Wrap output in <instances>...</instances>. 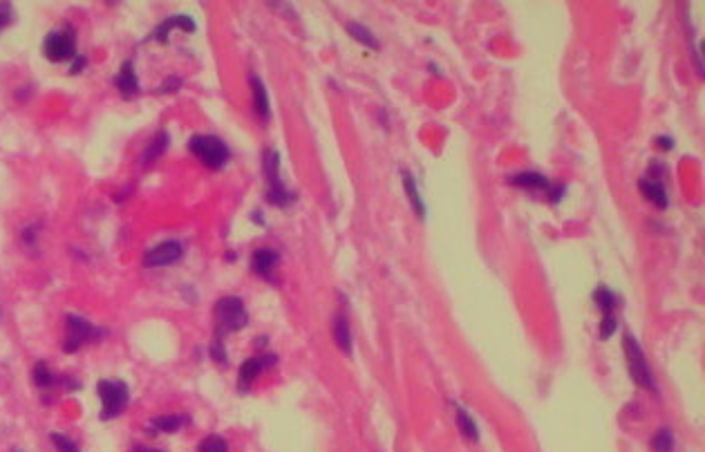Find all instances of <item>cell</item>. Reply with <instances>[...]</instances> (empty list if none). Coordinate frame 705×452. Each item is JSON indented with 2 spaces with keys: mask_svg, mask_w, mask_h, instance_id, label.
<instances>
[{
  "mask_svg": "<svg viewBox=\"0 0 705 452\" xmlns=\"http://www.w3.org/2000/svg\"><path fill=\"white\" fill-rule=\"evenodd\" d=\"M97 392H99V399H101V419L103 421L119 417L121 412L126 410L128 401H130L128 385L119 378L99 380Z\"/></svg>",
  "mask_w": 705,
  "mask_h": 452,
  "instance_id": "1",
  "label": "cell"
},
{
  "mask_svg": "<svg viewBox=\"0 0 705 452\" xmlns=\"http://www.w3.org/2000/svg\"><path fill=\"white\" fill-rule=\"evenodd\" d=\"M215 318H217V334H219V338L224 336V334H229V331L244 329L247 323H249L244 303H242V300L235 298V296H226V298H219L217 300V303H215Z\"/></svg>",
  "mask_w": 705,
  "mask_h": 452,
  "instance_id": "2",
  "label": "cell"
},
{
  "mask_svg": "<svg viewBox=\"0 0 705 452\" xmlns=\"http://www.w3.org/2000/svg\"><path fill=\"white\" fill-rule=\"evenodd\" d=\"M188 148H190V153H193L201 164H206L208 168H213V170L224 166L229 162V157H231L226 144L222 142V139L210 137V135H195L188 142Z\"/></svg>",
  "mask_w": 705,
  "mask_h": 452,
  "instance_id": "3",
  "label": "cell"
},
{
  "mask_svg": "<svg viewBox=\"0 0 705 452\" xmlns=\"http://www.w3.org/2000/svg\"><path fill=\"white\" fill-rule=\"evenodd\" d=\"M43 54L49 58L52 63H63V61H72L76 54V34L72 27L58 29V32H52L45 36L43 41Z\"/></svg>",
  "mask_w": 705,
  "mask_h": 452,
  "instance_id": "4",
  "label": "cell"
},
{
  "mask_svg": "<svg viewBox=\"0 0 705 452\" xmlns=\"http://www.w3.org/2000/svg\"><path fill=\"white\" fill-rule=\"evenodd\" d=\"M622 345H624V356H627V365H629L631 376L638 380V385L647 387L652 392H656V383H654V376H652V371H649L647 358H645L640 345L636 343V338H633L631 334H624Z\"/></svg>",
  "mask_w": 705,
  "mask_h": 452,
  "instance_id": "5",
  "label": "cell"
},
{
  "mask_svg": "<svg viewBox=\"0 0 705 452\" xmlns=\"http://www.w3.org/2000/svg\"><path fill=\"white\" fill-rule=\"evenodd\" d=\"M265 177H267V197L274 206H287L291 202V193L285 188L280 179V155L274 148H269L265 153Z\"/></svg>",
  "mask_w": 705,
  "mask_h": 452,
  "instance_id": "6",
  "label": "cell"
},
{
  "mask_svg": "<svg viewBox=\"0 0 705 452\" xmlns=\"http://www.w3.org/2000/svg\"><path fill=\"white\" fill-rule=\"evenodd\" d=\"M101 334H103V331H101L99 327H94L92 323H88L85 318L69 314L65 318V343H63V349L67 351V354H72V351H76L81 345L90 343V340H97Z\"/></svg>",
  "mask_w": 705,
  "mask_h": 452,
  "instance_id": "7",
  "label": "cell"
},
{
  "mask_svg": "<svg viewBox=\"0 0 705 452\" xmlns=\"http://www.w3.org/2000/svg\"><path fill=\"white\" fill-rule=\"evenodd\" d=\"M184 256V249H181L179 242L175 240H168V242H161L157 246H153L150 251H146L144 256V265L146 267H170L181 260Z\"/></svg>",
  "mask_w": 705,
  "mask_h": 452,
  "instance_id": "8",
  "label": "cell"
},
{
  "mask_svg": "<svg viewBox=\"0 0 705 452\" xmlns=\"http://www.w3.org/2000/svg\"><path fill=\"white\" fill-rule=\"evenodd\" d=\"M115 85L119 87V92L126 99H133V97L139 94V78L135 74V65L130 61H126L124 65H121L119 74L115 78Z\"/></svg>",
  "mask_w": 705,
  "mask_h": 452,
  "instance_id": "9",
  "label": "cell"
},
{
  "mask_svg": "<svg viewBox=\"0 0 705 452\" xmlns=\"http://www.w3.org/2000/svg\"><path fill=\"white\" fill-rule=\"evenodd\" d=\"M173 29H186V32H195V21L190 16H173V18H168V21L161 23L155 32H153V38L157 43H168V36Z\"/></svg>",
  "mask_w": 705,
  "mask_h": 452,
  "instance_id": "10",
  "label": "cell"
},
{
  "mask_svg": "<svg viewBox=\"0 0 705 452\" xmlns=\"http://www.w3.org/2000/svg\"><path fill=\"white\" fill-rule=\"evenodd\" d=\"M276 363V356H262V358H249L240 367V383L251 385L260 376V371L265 367H271Z\"/></svg>",
  "mask_w": 705,
  "mask_h": 452,
  "instance_id": "11",
  "label": "cell"
},
{
  "mask_svg": "<svg viewBox=\"0 0 705 452\" xmlns=\"http://www.w3.org/2000/svg\"><path fill=\"white\" fill-rule=\"evenodd\" d=\"M513 184L520 186V188H531V190H547V193H551V199L553 202H558V197L556 193H553V188H551V182L544 175L540 173H522V175H515L511 179Z\"/></svg>",
  "mask_w": 705,
  "mask_h": 452,
  "instance_id": "12",
  "label": "cell"
},
{
  "mask_svg": "<svg viewBox=\"0 0 705 452\" xmlns=\"http://www.w3.org/2000/svg\"><path fill=\"white\" fill-rule=\"evenodd\" d=\"M278 253L274 249H258L256 253H254V260H251V265H254V271L258 276L262 278H269L271 274H274V269L278 265Z\"/></svg>",
  "mask_w": 705,
  "mask_h": 452,
  "instance_id": "13",
  "label": "cell"
},
{
  "mask_svg": "<svg viewBox=\"0 0 705 452\" xmlns=\"http://www.w3.org/2000/svg\"><path fill=\"white\" fill-rule=\"evenodd\" d=\"M251 92H254V108L260 119H269L271 106H269V94L267 87L262 83V78L258 74H251Z\"/></svg>",
  "mask_w": 705,
  "mask_h": 452,
  "instance_id": "14",
  "label": "cell"
},
{
  "mask_svg": "<svg viewBox=\"0 0 705 452\" xmlns=\"http://www.w3.org/2000/svg\"><path fill=\"white\" fill-rule=\"evenodd\" d=\"M166 148H168V133L166 130H159L153 142L146 146L144 155H141V164H153L155 159H159L166 153Z\"/></svg>",
  "mask_w": 705,
  "mask_h": 452,
  "instance_id": "15",
  "label": "cell"
},
{
  "mask_svg": "<svg viewBox=\"0 0 705 452\" xmlns=\"http://www.w3.org/2000/svg\"><path fill=\"white\" fill-rule=\"evenodd\" d=\"M640 193L654 202L658 208L667 206V193H665L663 182H652V179H640Z\"/></svg>",
  "mask_w": 705,
  "mask_h": 452,
  "instance_id": "16",
  "label": "cell"
},
{
  "mask_svg": "<svg viewBox=\"0 0 705 452\" xmlns=\"http://www.w3.org/2000/svg\"><path fill=\"white\" fill-rule=\"evenodd\" d=\"M186 424H188L186 415H164V417H157V419L150 421V426L159 432H166V435L168 432H177L181 426H186Z\"/></svg>",
  "mask_w": 705,
  "mask_h": 452,
  "instance_id": "17",
  "label": "cell"
},
{
  "mask_svg": "<svg viewBox=\"0 0 705 452\" xmlns=\"http://www.w3.org/2000/svg\"><path fill=\"white\" fill-rule=\"evenodd\" d=\"M334 338H336V345L342 351H345V354H349V351H351V336H349V325H347L345 316H336V320H334Z\"/></svg>",
  "mask_w": 705,
  "mask_h": 452,
  "instance_id": "18",
  "label": "cell"
},
{
  "mask_svg": "<svg viewBox=\"0 0 705 452\" xmlns=\"http://www.w3.org/2000/svg\"><path fill=\"white\" fill-rule=\"evenodd\" d=\"M403 184H406V193H408V197H410V204L415 206L417 215L423 217V215H426V206H423V199H421L419 190H417L415 177H412L410 173H403Z\"/></svg>",
  "mask_w": 705,
  "mask_h": 452,
  "instance_id": "19",
  "label": "cell"
},
{
  "mask_svg": "<svg viewBox=\"0 0 705 452\" xmlns=\"http://www.w3.org/2000/svg\"><path fill=\"white\" fill-rule=\"evenodd\" d=\"M457 421H459V430H461L463 437L470 439V441L479 439V430L475 426V421H472V417L463 408H457Z\"/></svg>",
  "mask_w": 705,
  "mask_h": 452,
  "instance_id": "20",
  "label": "cell"
},
{
  "mask_svg": "<svg viewBox=\"0 0 705 452\" xmlns=\"http://www.w3.org/2000/svg\"><path fill=\"white\" fill-rule=\"evenodd\" d=\"M593 300L600 305V309L604 311V316H611V311L616 309V296H613V291L607 289V287H598L596 289V294H593Z\"/></svg>",
  "mask_w": 705,
  "mask_h": 452,
  "instance_id": "21",
  "label": "cell"
},
{
  "mask_svg": "<svg viewBox=\"0 0 705 452\" xmlns=\"http://www.w3.org/2000/svg\"><path fill=\"white\" fill-rule=\"evenodd\" d=\"M347 32H349L351 36H354L358 43H363V45H367V47H372V49H376V47H379V41L374 38V34H372L367 27H363L360 23H349V25H347Z\"/></svg>",
  "mask_w": 705,
  "mask_h": 452,
  "instance_id": "22",
  "label": "cell"
},
{
  "mask_svg": "<svg viewBox=\"0 0 705 452\" xmlns=\"http://www.w3.org/2000/svg\"><path fill=\"white\" fill-rule=\"evenodd\" d=\"M34 383L38 387H52L56 383V376L52 374V369L47 367L45 360H38L34 365Z\"/></svg>",
  "mask_w": 705,
  "mask_h": 452,
  "instance_id": "23",
  "label": "cell"
},
{
  "mask_svg": "<svg viewBox=\"0 0 705 452\" xmlns=\"http://www.w3.org/2000/svg\"><path fill=\"white\" fill-rule=\"evenodd\" d=\"M654 450L656 452H672L674 450V435L672 430H658L656 437H654Z\"/></svg>",
  "mask_w": 705,
  "mask_h": 452,
  "instance_id": "24",
  "label": "cell"
},
{
  "mask_svg": "<svg viewBox=\"0 0 705 452\" xmlns=\"http://www.w3.org/2000/svg\"><path fill=\"white\" fill-rule=\"evenodd\" d=\"M197 452H229V446H226V441L222 439V437H206L204 441L199 444Z\"/></svg>",
  "mask_w": 705,
  "mask_h": 452,
  "instance_id": "25",
  "label": "cell"
},
{
  "mask_svg": "<svg viewBox=\"0 0 705 452\" xmlns=\"http://www.w3.org/2000/svg\"><path fill=\"white\" fill-rule=\"evenodd\" d=\"M52 444L56 446L58 452H78V446L74 441L65 435H60V432H52Z\"/></svg>",
  "mask_w": 705,
  "mask_h": 452,
  "instance_id": "26",
  "label": "cell"
},
{
  "mask_svg": "<svg viewBox=\"0 0 705 452\" xmlns=\"http://www.w3.org/2000/svg\"><path fill=\"white\" fill-rule=\"evenodd\" d=\"M14 23V7L12 3H0V32Z\"/></svg>",
  "mask_w": 705,
  "mask_h": 452,
  "instance_id": "27",
  "label": "cell"
},
{
  "mask_svg": "<svg viewBox=\"0 0 705 452\" xmlns=\"http://www.w3.org/2000/svg\"><path fill=\"white\" fill-rule=\"evenodd\" d=\"M210 356H213L217 363H226V354H224V345H222V338L210 345Z\"/></svg>",
  "mask_w": 705,
  "mask_h": 452,
  "instance_id": "28",
  "label": "cell"
},
{
  "mask_svg": "<svg viewBox=\"0 0 705 452\" xmlns=\"http://www.w3.org/2000/svg\"><path fill=\"white\" fill-rule=\"evenodd\" d=\"M613 331H616V318H613V316H604V320H602V338H609Z\"/></svg>",
  "mask_w": 705,
  "mask_h": 452,
  "instance_id": "29",
  "label": "cell"
},
{
  "mask_svg": "<svg viewBox=\"0 0 705 452\" xmlns=\"http://www.w3.org/2000/svg\"><path fill=\"white\" fill-rule=\"evenodd\" d=\"M85 67V56H74V63L69 67V74H78Z\"/></svg>",
  "mask_w": 705,
  "mask_h": 452,
  "instance_id": "30",
  "label": "cell"
},
{
  "mask_svg": "<svg viewBox=\"0 0 705 452\" xmlns=\"http://www.w3.org/2000/svg\"><path fill=\"white\" fill-rule=\"evenodd\" d=\"M177 87H179V78L177 76H170V81L161 85L159 92H173V90H177Z\"/></svg>",
  "mask_w": 705,
  "mask_h": 452,
  "instance_id": "31",
  "label": "cell"
},
{
  "mask_svg": "<svg viewBox=\"0 0 705 452\" xmlns=\"http://www.w3.org/2000/svg\"><path fill=\"white\" fill-rule=\"evenodd\" d=\"M656 144L661 146V150H670V148H672V139H667V137H658V139H656Z\"/></svg>",
  "mask_w": 705,
  "mask_h": 452,
  "instance_id": "32",
  "label": "cell"
},
{
  "mask_svg": "<svg viewBox=\"0 0 705 452\" xmlns=\"http://www.w3.org/2000/svg\"><path fill=\"white\" fill-rule=\"evenodd\" d=\"M135 452H161V450H155V448H135Z\"/></svg>",
  "mask_w": 705,
  "mask_h": 452,
  "instance_id": "33",
  "label": "cell"
},
{
  "mask_svg": "<svg viewBox=\"0 0 705 452\" xmlns=\"http://www.w3.org/2000/svg\"><path fill=\"white\" fill-rule=\"evenodd\" d=\"M14 452H20V450H14Z\"/></svg>",
  "mask_w": 705,
  "mask_h": 452,
  "instance_id": "34",
  "label": "cell"
}]
</instances>
